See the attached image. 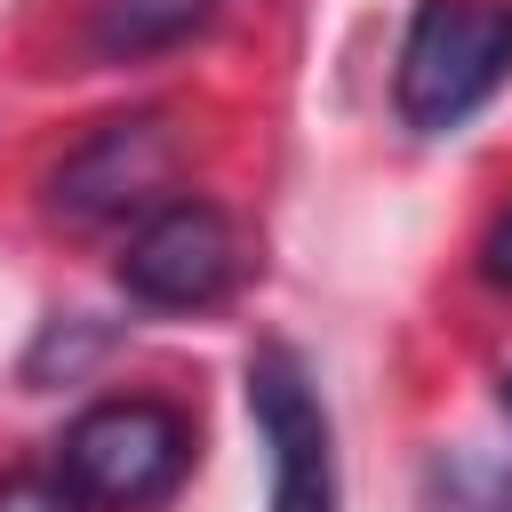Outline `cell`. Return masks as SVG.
I'll use <instances>...</instances> for the list:
<instances>
[{"label": "cell", "mask_w": 512, "mask_h": 512, "mask_svg": "<svg viewBox=\"0 0 512 512\" xmlns=\"http://www.w3.org/2000/svg\"><path fill=\"white\" fill-rule=\"evenodd\" d=\"M248 416L272 448V512H336V440L296 344L248 352Z\"/></svg>", "instance_id": "obj_5"}, {"label": "cell", "mask_w": 512, "mask_h": 512, "mask_svg": "<svg viewBox=\"0 0 512 512\" xmlns=\"http://www.w3.org/2000/svg\"><path fill=\"white\" fill-rule=\"evenodd\" d=\"M480 272H488V280H496V288L512 296V208H504V216L488 224V240H480Z\"/></svg>", "instance_id": "obj_10"}, {"label": "cell", "mask_w": 512, "mask_h": 512, "mask_svg": "<svg viewBox=\"0 0 512 512\" xmlns=\"http://www.w3.org/2000/svg\"><path fill=\"white\" fill-rule=\"evenodd\" d=\"M104 344H112L104 328H88L80 312H72V320L56 312V320L40 328V344L24 352V384H56V376H80V368H88V360H96Z\"/></svg>", "instance_id": "obj_8"}, {"label": "cell", "mask_w": 512, "mask_h": 512, "mask_svg": "<svg viewBox=\"0 0 512 512\" xmlns=\"http://www.w3.org/2000/svg\"><path fill=\"white\" fill-rule=\"evenodd\" d=\"M504 416H512V376H504Z\"/></svg>", "instance_id": "obj_11"}, {"label": "cell", "mask_w": 512, "mask_h": 512, "mask_svg": "<svg viewBox=\"0 0 512 512\" xmlns=\"http://www.w3.org/2000/svg\"><path fill=\"white\" fill-rule=\"evenodd\" d=\"M216 8L224 0H88V48L112 64H144V56H168L192 32H208Z\"/></svg>", "instance_id": "obj_6"}, {"label": "cell", "mask_w": 512, "mask_h": 512, "mask_svg": "<svg viewBox=\"0 0 512 512\" xmlns=\"http://www.w3.org/2000/svg\"><path fill=\"white\" fill-rule=\"evenodd\" d=\"M240 224L216 208V200H192L176 192L168 208H152L128 248H120V288L128 304H152V312H208L240 288Z\"/></svg>", "instance_id": "obj_4"}, {"label": "cell", "mask_w": 512, "mask_h": 512, "mask_svg": "<svg viewBox=\"0 0 512 512\" xmlns=\"http://www.w3.org/2000/svg\"><path fill=\"white\" fill-rule=\"evenodd\" d=\"M424 512H512V464L496 456H432Z\"/></svg>", "instance_id": "obj_7"}, {"label": "cell", "mask_w": 512, "mask_h": 512, "mask_svg": "<svg viewBox=\"0 0 512 512\" xmlns=\"http://www.w3.org/2000/svg\"><path fill=\"white\" fill-rule=\"evenodd\" d=\"M184 176V144L160 112H128L88 128L56 168H48V216L72 232H104V224H144L152 208L176 200Z\"/></svg>", "instance_id": "obj_3"}, {"label": "cell", "mask_w": 512, "mask_h": 512, "mask_svg": "<svg viewBox=\"0 0 512 512\" xmlns=\"http://www.w3.org/2000/svg\"><path fill=\"white\" fill-rule=\"evenodd\" d=\"M56 472H64L96 512H152V504H168V496L184 488V472H192V424H184V408L144 400V392L96 400V408H80V416L64 424Z\"/></svg>", "instance_id": "obj_2"}, {"label": "cell", "mask_w": 512, "mask_h": 512, "mask_svg": "<svg viewBox=\"0 0 512 512\" xmlns=\"http://www.w3.org/2000/svg\"><path fill=\"white\" fill-rule=\"evenodd\" d=\"M0 512H96L64 472H8L0 480Z\"/></svg>", "instance_id": "obj_9"}, {"label": "cell", "mask_w": 512, "mask_h": 512, "mask_svg": "<svg viewBox=\"0 0 512 512\" xmlns=\"http://www.w3.org/2000/svg\"><path fill=\"white\" fill-rule=\"evenodd\" d=\"M504 72H512V0H416L392 64V104L416 136H448L504 88Z\"/></svg>", "instance_id": "obj_1"}]
</instances>
